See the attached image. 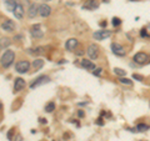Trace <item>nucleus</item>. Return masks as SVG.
<instances>
[{
  "label": "nucleus",
  "mask_w": 150,
  "mask_h": 141,
  "mask_svg": "<svg viewBox=\"0 0 150 141\" xmlns=\"http://www.w3.org/2000/svg\"><path fill=\"white\" fill-rule=\"evenodd\" d=\"M14 60H15V54H14V51L13 50H6L5 53L3 54L1 56V65H3V68H5L8 69L9 66H11V64L14 63Z\"/></svg>",
  "instance_id": "f257e3e1"
},
{
  "label": "nucleus",
  "mask_w": 150,
  "mask_h": 141,
  "mask_svg": "<svg viewBox=\"0 0 150 141\" xmlns=\"http://www.w3.org/2000/svg\"><path fill=\"white\" fill-rule=\"evenodd\" d=\"M98 8H99V4H98L95 0H88V1L83 5L84 10H95Z\"/></svg>",
  "instance_id": "9b49d317"
},
{
  "label": "nucleus",
  "mask_w": 150,
  "mask_h": 141,
  "mask_svg": "<svg viewBox=\"0 0 150 141\" xmlns=\"http://www.w3.org/2000/svg\"><path fill=\"white\" fill-rule=\"evenodd\" d=\"M11 44V41L9 37H3V39H0V50H4V49H6L9 48Z\"/></svg>",
  "instance_id": "f3484780"
},
{
  "label": "nucleus",
  "mask_w": 150,
  "mask_h": 141,
  "mask_svg": "<svg viewBox=\"0 0 150 141\" xmlns=\"http://www.w3.org/2000/svg\"><path fill=\"white\" fill-rule=\"evenodd\" d=\"M5 5L8 8V10L14 11L15 10V8H16V5H18V3L15 1V0H5Z\"/></svg>",
  "instance_id": "6ab92c4d"
},
{
  "label": "nucleus",
  "mask_w": 150,
  "mask_h": 141,
  "mask_svg": "<svg viewBox=\"0 0 150 141\" xmlns=\"http://www.w3.org/2000/svg\"><path fill=\"white\" fill-rule=\"evenodd\" d=\"M100 26H103V27L105 26V27H106V21H101V23H100Z\"/></svg>",
  "instance_id": "c756f323"
},
{
  "label": "nucleus",
  "mask_w": 150,
  "mask_h": 141,
  "mask_svg": "<svg viewBox=\"0 0 150 141\" xmlns=\"http://www.w3.org/2000/svg\"><path fill=\"white\" fill-rule=\"evenodd\" d=\"M39 123L40 124H46V119H43V117H41V119H39Z\"/></svg>",
  "instance_id": "c85d7f7f"
},
{
  "label": "nucleus",
  "mask_w": 150,
  "mask_h": 141,
  "mask_svg": "<svg viewBox=\"0 0 150 141\" xmlns=\"http://www.w3.org/2000/svg\"><path fill=\"white\" fill-rule=\"evenodd\" d=\"M140 35H142L143 37H150V35L148 34V30L145 29V27H143L142 31H140Z\"/></svg>",
  "instance_id": "393cba45"
},
{
  "label": "nucleus",
  "mask_w": 150,
  "mask_h": 141,
  "mask_svg": "<svg viewBox=\"0 0 150 141\" xmlns=\"http://www.w3.org/2000/svg\"><path fill=\"white\" fill-rule=\"evenodd\" d=\"M133 79L138 80V81H143L144 80V78L142 76V75H139V74H133Z\"/></svg>",
  "instance_id": "bb28decb"
},
{
  "label": "nucleus",
  "mask_w": 150,
  "mask_h": 141,
  "mask_svg": "<svg viewBox=\"0 0 150 141\" xmlns=\"http://www.w3.org/2000/svg\"><path fill=\"white\" fill-rule=\"evenodd\" d=\"M111 35V31L109 30H98L96 32H94V39L95 40H105Z\"/></svg>",
  "instance_id": "423d86ee"
},
{
  "label": "nucleus",
  "mask_w": 150,
  "mask_h": 141,
  "mask_svg": "<svg viewBox=\"0 0 150 141\" xmlns=\"http://www.w3.org/2000/svg\"><path fill=\"white\" fill-rule=\"evenodd\" d=\"M13 13H14V15H15V18L19 19V20H21V19L24 18V8H23L21 4H18L15 10H14Z\"/></svg>",
  "instance_id": "2eb2a0df"
},
{
  "label": "nucleus",
  "mask_w": 150,
  "mask_h": 141,
  "mask_svg": "<svg viewBox=\"0 0 150 141\" xmlns=\"http://www.w3.org/2000/svg\"><path fill=\"white\" fill-rule=\"evenodd\" d=\"M30 32H31V36H33V37H36V39H40V37L44 36L43 30H40V25L33 26L31 30H30Z\"/></svg>",
  "instance_id": "9d476101"
},
{
  "label": "nucleus",
  "mask_w": 150,
  "mask_h": 141,
  "mask_svg": "<svg viewBox=\"0 0 150 141\" xmlns=\"http://www.w3.org/2000/svg\"><path fill=\"white\" fill-rule=\"evenodd\" d=\"M25 87V80L21 79V78H16L15 81H14V91H21Z\"/></svg>",
  "instance_id": "1a4fd4ad"
},
{
  "label": "nucleus",
  "mask_w": 150,
  "mask_h": 141,
  "mask_svg": "<svg viewBox=\"0 0 150 141\" xmlns=\"http://www.w3.org/2000/svg\"><path fill=\"white\" fill-rule=\"evenodd\" d=\"M43 66H44V60H41V59H35L34 61H33V68H34L35 71L40 70Z\"/></svg>",
  "instance_id": "a211bd4d"
},
{
  "label": "nucleus",
  "mask_w": 150,
  "mask_h": 141,
  "mask_svg": "<svg viewBox=\"0 0 150 141\" xmlns=\"http://www.w3.org/2000/svg\"><path fill=\"white\" fill-rule=\"evenodd\" d=\"M119 81H120L121 84H124V85H129V86L133 85V81H131L130 79H126V78H123V76L119 79Z\"/></svg>",
  "instance_id": "412c9836"
},
{
  "label": "nucleus",
  "mask_w": 150,
  "mask_h": 141,
  "mask_svg": "<svg viewBox=\"0 0 150 141\" xmlns=\"http://www.w3.org/2000/svg\"><path fill=\"white\" fill-rule=\"evenodd\" d=\"M78 40L76 39H74V37H71V39H69L67 43H65V49L69 50V51H74L75 49H76V46H78Z\"/></svg>",
  "instance_id": "ddd939ff"
},
{
  "label": "nucleus",
  "mask_w": 150,
  "mask_h": 141,
  "mask_svg": "<svg viewBox=\"0 0 150 141\" xmlns=\"http://www.w3.org/2000/svg\"><path fill=\"white\" fill-rule=\"evenodd\" d=\"M38 14H39V5H36V4H31L29 6V10H28V16L30 19H34Z\"/></svg>",
  "instance_id": "f8f14e48"
},
{
  "label": "nucleus",
  "mask_w": 150,
  "mask_h": 141,
  "mask_svg": "<svg viewBox=\"0 0 150 141\" xmlns=\"http://www.w3.org/2000/svg\"><path fill=\"white\" fill-rule=\"evenodd\" d=\"M1 29L3 30H5V31H14L15 30V24H14V21L13 20H5L1 24Z\"/></svg>",
  "instance_id": "4468645a"
},
{
  "label": "nucleus",
  "mask_w": 150,
  "mask_h": 141,
  "mask_svg": "<svg viewBox=\"0 0 150 141\" xmlns=\"http://www.w3.org/2000/svg\"><path fill=\"white\" fill-rule=\"evenodd\" d=\"M111 50H112V53H114L115 55H118V56H124L125 55L124 46L118 44V43H112L111 44Z\"/></svg>",
  "instance_id": "0eeeda50"
},
{
  "label": "nucleus",
  "mask_w": 150,
  "mask_h": 141,
  "mask_svg": "<svg viewBox=\"0 0 150 141\" xmlns=\"http://www.w3.org/2000/svg\"><path fill=\"white\" fill-rule=\"evenodd\" d=\"M111 24L114 25V26H119L121 24V20L119 18H112V21H111Z\"/></svg>",
  "instance_id": "b1692460"
},
{
  "label": "nucleus",
  "mask_w": 150,
  "mask_h": 141,
  "mask_svg": "<svg viewBox=\"0 0 150 141\" xmlns=\"http://www.w3.org/2000/svg\"><path fill=\"white\" fill-rule=\"evenodd\" d=\"M149 130V125L146 124H139L137 126V131H140V133H144V131H146Z\"/></svg>",
  "instance_id": "aec40b11"
},
{
  "label": "nucleus",
  "mask_w": 150,
  "mask_h": 141,
  "mask_svg": "<svg viewBox=\"0 0 150 141\" xmlns=\"http://www.w3.org/2000/svg\"><path fill=\"white\" fill-rule=\"evenodd\" d=\"M44 1H51V0H44Z\"/></svg>",
  "instance_id": "473e14b6"
},
{
  "label": "nucleus",
  "mask_w": 150,
  "mask_h": 141,
  "mask_svg": "<svg viewBox=\"0 0 150 141\" xmlns=\"http://www.w3.org/2000/svg\"><path fill=\"white\" fill-rule=\"evenodd\" d=\"M133 60L137 64H139V65H144V64H148V63H150L149 61V55L146 54V53H138V54H135L134 55V58H133Z\"/></svg>",
  "instance_id": "7ed1b4c3"
},
{
  "label": "nucleus",
  "mask_w": 150,
  "mask_h": 141,
  "mask_svg": "<svg viewBox=\"0 0 150 141\" xmlns=\"http://www.w3.org/2000/svg\"><path fill=\"white\" fill-rule=\"evenodd\" d=\"M93 74L96 75V76H100V75L103 74V69H101V68H96V69L93 71Z\"/></svg>",
  "instance_id": "a878e982"
},
{
  "label": "nucleus",
  "mask_w": 150,
  "mask_h": 141,
  "mask_svg": "<svg viewBox=\"0 0 150 141\" xmlns=\"http://www.w3.org/2000/svg\"><path fill=\"white\" fill-rule=\"evenodd\" d=\"M51 14V8L48 5V4H41L39 5V15L43 18H48Z\"/></svg>",
  "instance_id": "6e6552de"
},
{
  "label": "nucleus",
  "mask_w": 150,
  "mask_h": 141,
  "mask_svg": "<svg viewBox=\"0 0 150 141\" xmlns=\"http://www.w3.org/2000/svg\"><path fill=\"white\" fill-rule=\"evenodd\" d=\"M131 1H137V0H131Z\"/></svg>",
  "instance_id": "72a5a7b5"
},
{
  "label": "nucleus",
  "mask_w": 150,
  "mask_h": 141,
  "mask_svg": "<svg viewBox=\"0 0 150 141\" xmlns=\"http://www.w3.org/2000/svg\"><path fill=\"white\" fill-rule=\"evenodd\" d=\"M114 74L115 75H118V76H124V75L126 74L125 73V70H123V69H120V68H114Z\"/></svg>",
  "instance_id": "4be33fe9"
},
{
  "label": "nucleus",
  "mask_w": 150,
  "mask_h": 141,
  "mask_svg": "<svg viewBox=\"0 0 150 141\" xmlns=\"http://www.w3.org/2000/svg\"><path fill=\"white\" fill-rule=\"evenodd\" d=\"M103 119H98V121H96V123H98V125H103V121H101Z\"/></svg>",
  "instance_id": "7c9ffc66"
},
{
  "label": "nucleus",
  "mask_w": 150,
  "mask_h": 141,
  "mask_svg": "<svg viewBox=\"0 0 150 141\" xmlns=\"http://www.w3.org/2000/svg\"><path fill=\"white\" fill-rule=\"evenodd\" d=\"M45 110H46V112L54 111V110H55V102H49V104H46Z\"/></svg>",
  "instance_id": "5701e85b"
},
{
  "label": "nucleus",
  "mask_w": 150,
  "mask_h": 141,
  "mask_svg": "<svg viewBox=\"0 0 150 141\" xmlns=\"http://www.w3.org/2000/svg\"><path fill=\"white\" fill-rule=\"evenodd\" d=\"M86 54H88V56H89V58H90L91 60H96L98 56H99V48H98L95 44H90V45L88 46Z\"/></svg>",
  "instance_id": "20e7f679"
},
{
  "label": "nucleus",
  "mask_w": 150,
  "mask_h": 141,
  "mask_svg": "<svg viewBox=\"0 0 150 141\" xmlns=\"http://www.w3.org/2000/svg\"><path fill=\"white\" fill-rule=\"evenodd\" d=\"M48 82H50V78L46 76V75H41V76L36 78L34 81L30 84V89H31V90H34L35 87L41 86V85H44V84H48Z\"/></svg>",
  "instance_id": "f03ea898"
},
{
  "label": "nucleus",
  "mask_w": 150,
  "mask_h": 141,
  "mask_svg": "<svg viewBox=\"0 0 150 141\" xmlns=\"http://www.w3.org/2000/svg\"><path fill=\"white\" fill-rule=\"evenodd\" d=\"M15 69H16V71H18L19 74H25V73H28V70L30 69V63L26 61V60L19 61V63H16V65H15Z\"/></svg>",
  "instance_id": "39448f33"
},
{
  "label": "nucleus",
  "mask_w": 150,
  "mask_h": 141,
  "mask_svg": "<svg viewBox=\"0 0 150 141\" xmlns=\"http://www.w3.org/2000/svg\"><path fill=\"white\" fill-rule=\"evenodd\" d=\"M3 109V105H1V102H0V110H1Z\"/></svg>",
  "instance_id": "2f4dec72"
},
{
  "label": "nucleus",
  "mask_w": 150,
  "mask_h": 141,
  "mask_svg": "<svg viewBox=\"0 0 150 141\" xmlns=\"http://www.w3.org/2000/svg\"><path fill=\"white\" fill-rule=\"evenodd\" d=\"M81 66L83 68H85V70H91V71H94L96 68H95V64L94 63H91L90 60H86V59H84V60H81Z\"/></svg>",
  "instance_id": "dca6fc26"
},
{
  "label": "nucleus",
  "mask_w": 150,
  "mask_h": 141,
  "mask_svg": "<svg viewBox=\"0 0 150 141\" xmlns=\"http://www.w3.org/2000/svg\"><path fill=\"white\" fill-rule=\"evenodd\" d=\"M13 131H14V129H10V131H9V134H8V139H9V140H11V139H13V137H11Z\"/></svg>",
  "instance_id": "cd10ccee"
}]
</instances>
